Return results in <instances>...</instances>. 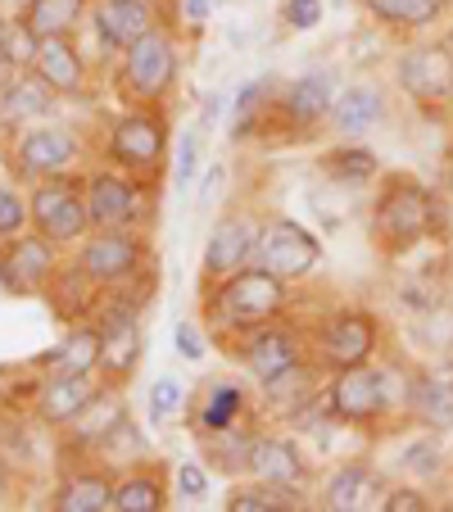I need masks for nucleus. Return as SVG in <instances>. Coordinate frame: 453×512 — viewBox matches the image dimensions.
I'll list each match as a JSON object with an SVG mask.
<instances>
[{"label":"nucleus","instance_id":"nucleus-1","mask_svg":"<svg viewBox=\"0 0 453 512\" xmlns=\"http://www.w3.org/2000/svg\"><path fill=\"white\" fill-rule=\"evenodd\" d=\"M200 300H204V318L213 322V336L222 345H232V340L286 318L290 281H281L277 272L259 268V263H245L241 272L222 277L218 286L200 290Z\"/></svg>","mask_w":453,"mask_h":512},{"label":"nucleus","instance_id":"nucleus-2","mask_svg":"<svg viewBox=\"0 0 453 512\" xmlns=\"http://www.w3.org/2000/svg\"><path fill=\"white\" fill-rule=\"evenodd\" d=\"M440 227V204L435 195L417 182L413 173H381L372 195V218H367V236L381 254H408L422 241H431Z\"/></svg>","mask_w":453,"mask_h":512},{"label":"nucleus","instance_id":"nucleus-3","mask_svg":"<svg viewBox=\"0 0 453 512\" xmlns=\"http://www.w3.org/2000/svg\"><path fill=\"white\" fill-rule=\"evenodd\" d=\"M408 381L413 377H404L395 368H381V363H354V368H340L327 377L322 408L336 422L376 426V422H386L390 413H404L408 408Z\"/></svg>","mask_w":453,"mask_h":512},{"label":"nucleus","instance_id":"nucleus-4","mask_svg":"<svg viewBox=\"0 0 453 512\" xmlns=\"http://www.w3.org/2000/svg\"><path fill=\"white\" fill-rule=\"evenodd\" d=\"M182 78V55L177 41L168 37V28L141 37L136 46H127L123 55H114V96L127 109H145V105H168V96L177 91Z\"/></svg>","mask_w":453,"mask_h":512},{"label":"nucleus","instance_id":"nucleus-5","mask_svg":"<svg viewBox=\"0 0 453 512\" xmlns=\"http://www.w3.org/2000/svg\"><path fill=\"white\" fill-rule=\"evenodd\" d=\"M168 155H173V123L164 105L123 109L105 127V159L141 182H159L168 173Z\"/></svg>","mask_w":453,"mask_h":512},{"label":"nucleus","instance_id":"nucleus-6","mask_svg":"<svg viewBox=\"0 0 453 512\" xmlns=\"http://www.w3.org/2000/svg\"><path fill=\"white\" fill-rule=\"evenodd\" d=\"M28 204H32V232L55 241L59 250H73V245H82L96 232V227H91V213H87L82 177H68V173L41 177V182H32Z\"/></svg>","mask_w":453,"mask_h":512},{"label":"nucleus","instance_id":"nucleus-7","mask_svg":"<svg viewBox=\"0 0 453 512\" xmlns=\"http://www.w3.org/2000/svg\"><path fill=\"white\" fill-rule=\"evenodd\" d=\"M376 349H381V318L372 309H336L322 318V327L313 331V349L309 354L318 358L322 372H340L354 368V363H372Z\"/></svg>","mask_w":453,"mask_h":512},{"label":"nucleus","instance_id":"nucleus-8","mask_svg":"<svg viewBox=\"0 0 453 512\" xmlns=\"http://www.w3.org/2000/svg\"><path fill=\"white\" fill-rule=\"evenodd\" d=\"M10 173L23 182H41V177H59L82 159V141L73 127H59L50 118L28 123L10 136Z\"/></svg>","mask_w":453,"mask_h":512},{"label":"nucleus","instance_id":"nucleus-9","mask_svg":"<svg viewBox=\"0 0 453 512\" xmlns=\"http://www.w3.org/2000/svg\"><path fill=\"white\" fill-rule=\"evenodd\" d=\"M82 272H87L96 286H118V281L136 277V272L150 263V236L141 227H96L87 241L73 254Z\"/></svg>","mask_w":453,"mask_h":512},{"label":"nucleus","instance_id":"nucleus-10","mask_svg":"<svg viewBox=\"0 0 453 512\" xmlns=\"http://www.w3.org/2000/svg\"><path fill=\"white\" fill-rule=\"evenodd\" d=\"M145 186H155V182H141V177L123 173L114 164L82 173L91 227H141L145 209H150V191Z\"/></svg>","mask_w":453,"mask_h":512},{"label":"nucleus","instance_id":"nucleus-11","mask_svg":"<svg viewBox=\"0 0 453 512\" xmlns=\"http://www.w3.org/2000/svg\"><path fill=\"white\" fill-rule=\"evenodd\" d=\"M186 426L195 440L204 435H222V431H259V404L241 381L213 377L200 386V395L186 408Z\"/></svg>","mask_w":453,"mask_h":512},{"label":"nucleus","instance_id":"nucleus-12","mask_svg":"<svg viewBox=\"0 0 453 512\" xmlns=\"http://www.w3.org/2000/svg\"><path fill=\"white\" fill-rule=\"evenodd\" d=\"M236 354V363H241L245 372L254 377V386H272V381H281L286 372H295L299 363H309V349H304V340H299V331H290L286 322H268V327L250 331V336L232 340L227 345Z\"/></svg>","mask_w":453,"mask_h":512},{"label":"nucleus","instance_id":"nucleus-13","mask_svg":"<svg viewBox=\"0 0 453 512\" xmlns=\"http://www.w3.org/2000/svg\"><path fill=\"white\" fill-rule=\"evenodd\" d=\"M395 87L422 109L449 105L453 100V50L444 41H417V46L399 50Z\"/></svg>","mask_w":453,"mask_h":512},{"label":"nucleus","instance_id":"nucleus-14","mask_svg":"<svg viewBox=\"0 0 453 512\" xmlns=\"http://www.w3.org/2000/svg\"><path fill=\"white\" fill-rule=\"evenodd\" d=\"M254 263L277 272L281 281H299L322 263V241L295 218H268V223H259Z\"/></svg>","mask_w":453,"mask_h":512},{"label":"nucleus","instance_id":"nucleus-15","mask_svg":"<svg viewBox=\"0 0 453 512\" xmlns=\"http://www.w3.org/2000/svg\"><path fill=\"white\" fill-rule=\"evenodd\" d=\"M87 23L105 55H123L127 46L164 28V14H159V0H91Z\"/></svg>","mask_w":453,"mask_h":512},{"label":"nucleus","instance_id":"nucleus-16","mask_svg":"<svg viewBox=\"0 0 453 512\" xmlns=\"http://www.w3.org/2000/svg\"><path fill=\"white\" fill-rule=\"evenodd\" d=\"M340 87H336V68H309V73H299L295 82H286L277 96V118L286 132H313L331 118V105H336Z\"/></svg>","mask_w":453,"mask_h":512},{"label":"nucleus","instance_id":"nucleus-17","mask_svg":"<svg viewBox=\"0 0 453 512\" xmlns=\"http://www.w3.org/2000/svg\"><path fill=\"white\" fill-rule=\"evenodd\" d=\"M254 241H259V223L245 213H227L209 227V241L200 254V290L218 286L222 277L241 272L245 263H254Z\"/></svg>","mask_w":453,"mask_h":512},{"label":"nucleus","instance_id":"nucleus-18","mask_svg":"<svg viewBox=\"0 0 453 512\" xmlns=\"http://www.w3.org/2000/svg\"><path fill=\"white\" fill-rule=\"evenodd\" d=\"M59 272V245L41 232H23L0 250V286L10 295H41Z\"/></svg>","mask_w":453,"mask_h":512},{"label":"nucleus","instance_id":"nucleus-19","mask_svg":"<svg viewBox=\"0 0 453 512\" xmlns=\"http://www.w3.org/2000/svg\"><path fill=\"white\" fill-rule=\"evenodd\" d=\"M105 381L96 377H78V372H41L37 399H32V417L46 431H68L91 404L100 399Z\"/></svg>","mask_w":453,"mask_h":512},{"label":"nucleus","instance_id":"nucleus-20","mask_svg":"<svg viewBox=\"0 0 453 512\" xmlns=\"http://www.w3.org/2000/svg\"><path fill=\"white\" fill-rule=\"evenodd\" d=\"M59 91L46 78H37L32 68H19L0 82V132H19L28 123H41L59 109Z\"/></svg>","mask_w":453,"mask_h":512},{"label":"nucleus","instance_id":"nucleus-21","mask_svg":"<svg viewBox=\"0 0 453 512\" xmlns=\"http://www.w3.org/2000/svg\"><path fill=\"white\" fill-rule=\"evenodd\" d=\"M28 68L37 73V78H46L50 87L59 91V96H82V91H87V78H91V68H87V59H82L73 32H68V37H41V41H32Z\"/></svg>","mask_w":453,"mask_h":512},{"label":"nucleus","instance_id":"nucleus-22","mask_svg":"<svg viewBox=\"0 0 453 512\" xmlns=\"http://www.w3.org/2000/svg\"><path fill=\"white\" fill-rule=\"evenodd\" d=\"M250 476L272 481V485H290V490H309L313 467H309V458H304V449H299V440L259 431V440H254V449H250Z\"/></svg>","mask_w":453,"mask_h":512},{"label":"nucleus","instance_id":"nucleus-23","mask_svg":"<svg viewBox=\"0 0 453 512\" xmlns=\"http://www.w3.org/2000/svg\"><path fill=\"white\" fill-rule=\"evenodd\" d=\"M318 173L340 191H363V186L381 182V155L363 136H345V141L327 145L318 155Z\"/></svg>","mask_w":453,"mask_h":512},{"label":"nucleus","instance_id":"nucleus-24","mask_svg":"<svg viewBox=\"0 0 453 512\" xmlns=\"http://www.w3.org/2000/svg\"><path fill=\"white\" fill-rule=\"evenodd\" d=\"M386 114H390L386 91L376 87V82H354V87H345L336 96L327 127L336 136H372L376 127L386 123Z\"/></svg>","mask_w":453,"mask_h":512},{"label":"nucleus","instance_id":"nucleus-25","mask_svg":"<svg viewBox=\"0 0 453 512\" xmlns=\"http://www.w3.org/2000/svg\"><path fill=\"white\" fill-rule=\"evenodd\" d=\"M100 295H105V286H96L78 263H59L50 286L41 290V300L50 304V313H55L59 322H68V327H73V322H87L91 313H96Z\"/></svg>","mask_w":453,"mask_h":512},{"label":"nucleus","instance_id":"nucleus-26","mask_svg":"<svg viewBox=\"0 0 453 512\" xmlns=\"http://www.w3.org/2000/svg\"><path fill=\"white\" fill-rule=\"evenodd\" d=\"M114 467H82V472H64L50 494V508L55 512H109L114 508Z\"/></svg>","mask_w":453,"mask_h":512},{"label":"nucleus","instance_id":"nucleus-27","mask_svg":"<svg viewBox=\"0 0 453 512\" xmlns=\"http://www.w3.org/2000/svg\"><path fill=\"white\" fill-rule=\"evenodd\" d=\"M381 494H386V485H381L376 467L354 458V463H340L336 472L327 476V485H322V508H331V512L381 508Z\"/></svg>","mask_w":453,"mask_h":512},{"label":"nucleus","instance_id":"nucleus-28","mask_svg":"<svg viewBox=\"0 0 453 512\" xmlns=\"http://www.w3.org/2000/svg\"><path fill=\"white\" fill-rule=\"evenodd\" d=\"M173 490H168L164 463H127L114 481V512H164Z\"/></svg>","mask_w":453,"mask_h":512},{"label":"nucleus","instance_id":"nucleus-29","mask_svg":"<svg viewBox=\"0 0 453 512\" xmlns=\"http://www.w3.org/2000/svg\"><path fill=\"white\" fill-rule=\"evenodd\" d=\"M404 417L417 426H426V431L449 435L453 431V381L435 377V372H413Z\"/></svg>","mask_w":453,"mask_h":512},{"label":"nucleus","instance_id":"nucleus-30","mask_svg":"<svg viewBox=\"0 0 453 512\" xmlns=\"http://www.w3.org/2000/svg\"><path fill=\"white\" fill-rule=\"evenodd\" d=\"M91 14V0H28L23 10H14L23 41H41V37H68L78 32V23Z\"/></svg>","mask_w":453,"mask_h":512},{"label":"nucleus","instance_id":"nucleus-31","mask_svg":"<svg viewBox=\"0 0 453 512\" xmlns=\"http://www.w3.org/2000/svg\"><path fill=\"white\" fill-rule=\"evenodd\" d=\"M100 349H105V336H100L96 322H73L68 336L59 340V349L41 354L37 363L46 372H78V377H96L100 372Z\"/></svg>","mask_w":453,"mask_h":512},{"label":"nucleus","instance_id":"nucleus-32","mask_svg":"<svg viewBox=\"0 0 453 512\" xmlns=\"http://www.w3.org/2000/svg\"><path fill=\"white\" fill-rule=\"evenodd\" d=\"M363 10L390 32H426L449 14V0H363Z\"/></svg>","mask_w":453,"mask_h":512},{"label":"nucleus","instance_id":"nucleus-33","mask_svg":"<svg viewBox=\"0 0 453 512\" xmlns=\"http://www.w3.org/2000/svg\"><path fill=\"white\" fill-rule=\"evenodd\" d=\"M222 508L227 512H299L304 508V490H290V485H272V481L250 476V481L227 490Z\"/></svg>","mask_w":453,"mask_h":512},{"label":"nucleus","instance_id":"nucleus-34","mask_svg":"<svg viewBox=\"0 0 453 512\" xmlns=\"http://www.w3.org/2000/svg\"><path fill=\"white\" fill-rule=\"evenodd\" d=\"M399 476L404 481H435V476L444 472V445H440V431L435 435H422V440H413V445L399 449L395 458Z\"/></svg>","mask_w":453,"mask_h":512},{"label":"nucleus","instance_id":"nucleus-35","mask_svg":"<svg viewBox=\"0 0 453 512\" xmlns=\"http://www.w3.org/2000/svg\"><path fill=\"white\" fill-rule=\"evenodd\" d=\"M263 114H268V78L245 82L232 100V141H245L250 132H259Z\"/></svg>","mask_w":453,"mask_h":512},{"label":"nucleus","instance_id":"nucleus-36","mask_svg":"<svg viewBox=\"0 0 453 512\" xmlns=\"http://www.w3.org/2000/svg\"><path fill=\"white\" fill-rule=\"evenodd\" d=\"M186 408H191V395H186V386L177 377H159L155 386L145 390V413H150V422L155 426L186 417Z\"/></svg>","mask_w":453,"mask_h":512},{"label":"nucleus","instance_id":"nucleus-37","mask_svg":"<svg viewBox=\"0 0 453 512\" xmlns=\"http://www.w3.org/2000/svg\"><path fill=\"white\" fill-rule=\"evenodd\" d=\"M32 232V204L14 182H0V241Z\"/></svg>","mask_w":453,"mask_h":512},{"label":"nucleus","instance_id":"nucleus-38","mask_svg":"<svg viewBox=\"0 0 453 512\" xmlns=\"http://www.w3.org/2000/svg\"><path fill=\"white\" fill-rule=\"evenodd\" d=\"M200 132H195V127H191V132H182V145H177V159H173V186H177V191H191V186L195 182H200V177H195V173H200Z\"/></svg>","mask_w":453,"mask_h":512},{"label":"nucleus","instance_id":"nucleus-39","mask_svg":"<svg viewBox=\"0 0 453 512\" xmlns=\"http://www.w3.org/2000/svg\"><path fill=\"white\" fill-rule=\"evenodd\" d=\"M19 23H10V19H0V82L10 78V73H19V68H28V50L32 46H23L19 50Z\"/></svg>","mask_w":453,"mask_h":512},{"label":"nucleus","instance_id":"nucleus-40","mask_svg":"<svg viewBox=\"0 0 453 512\" xmlns=\"http://www.w3.org/2000/svg\"><path fill=\"white\" fill-rule=\"evenodd\" d=\"M173 481H177L182 503H204L209 499V472H204V463H195V458H182V463H177Z\"/></svg>","mask_w":453,"mask_h":512},{"label":"nucleus","instance_id":"nucleus-41","mask_svg":"<svg viewBox=\"0 0 453 512\" xmlns=\"http://www.w3.org/2000/svg\"><path fill=\"white\" fill-rule=\"evenodd\" d=\"M322 14H327L322 0H281V23L290 32H313L322 23Z\"/></svg>","mask_w":453,"mask_h":512},{"label":"nucleus","instance_id":"nucleus-42","mask_svg":"<svg viewBox=\"0 0 453 512\" xmlns=\"http://www.w3.org/2000/svg\"><path fill=\"white\" fill-rule=\"evenodd\" d=\"M381 508L386 512H431L435 499L426 490H417V485H390V490L381 494Z\"/></svg>","mask_w":453,"mask_h":512},{"label":"nucleus","instance_id":"nucleus-43","mask_svg":"<svg viewBox=\"0 0 453 512\" xmlns=\"http://www.w3.org/2000/svg\"><path fill=\"white\" fill-rule=\"evenodd\" d=\"M173 345H177V354H182L186 363H200V358H204V336H200V327H195V322H177Z\"/></svg>","mask_w":453,"mask_h":512},{"label":"nucleus","instance_id":"nucleus-44","mask_svg":"<svg viewBox=\"0 0 453 512\" xmlns=\"http://www.w3.org/2000/svg\"><path fill=\"white\" fill-rule=\"evenodd\" d=\"M222 182H227V164H209V168H204V177H200V195H195L200 213H209V209H213V200H218Z\"/></svg>","mask_w":453,"mask_h":512},{"label":"nucleus","instance_id":"nucleus-45","mask_svg":"<svg viewBox=\"0 0 453 512\" xmlns=\"http://www.w3.org/2000/svg\"><path fill=\"white\" fill-rule=\"evenodd\" d=\"M227 105H232V100L222 96V91H218V96H209V105H204V127H209V123H218V118L227 114Z\"/></svg>","mask_w":453,"mask_h":512},{"label":"nucleus","instance_id":"nucleus-46","mask_svg":"<svg viewBox=\"0 0 453 512\" xmlns=\"http://www.w3.org/2000/svg\"><path fill=\"white\" fill-rule=\"evenodd\" d=\"M209 10H213V0H182V19H191V23H200Z\"/></svg>","mask_w":453,"mask_h":512},{"label":"nucleus","instance_id":"nucleus-47","mask_svg":"<svg viewBox=\"0 0 453 512\" xmlns=\"http://www.w3.org/2000/svg\"><path fill=\"white\" fill-rule=\"evenodd\" d=\"M444 46H449V50H453V28H449V32H444Z\"/></svg>","mask_w":453,"mask_h":512},{"label":"nucleus","instance_id":"nucleus-48","mask_svg":"<svg viewBox=\"0 0 453 512\" xmlns=\"http://www.w3.org/2000/svg\"><path fill=\"white\" fill-rule=\"evenodd\" d=\"M14 5H19V10H23V5H28V0H14Z\"/></svg>","mask_w":453,"mask_h":512},{"label":"nucleus","instance_id":"nucleus-49","mask_svg":"<svg viewBox=\"0 0 453 512\" xmlns=\"http://www.w3.org/2000/svg\"><path fill=\"white\" fill-rule=\"evenodd\" d=\"M0 250H5V241H0Z\"/></svg>","mask_w":453,"mask_h":512},{"label":"nucleus","instance_id":"nucleus-50","mask_svg":"<svg viewBox=\"0 0 453 512\" xmlns=\"http://www.w3.org/2000/svg\"><path fill=\"white\" fill-rule=\"evenodd\" d=\"M449 105H453V100H449Z\"/></svg>","mask_w":453,"mask_h":512}]
</instances>
